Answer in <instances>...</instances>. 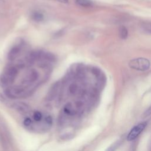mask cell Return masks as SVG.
Listing matches in <instances>:
<instances>
[{"label": "cell", "mask_w": 151, "mask_h": 151, "mask_svg": "<svg viewBox=\"0 0 151 151\" xmlns=\"http://www.w3.org/2000/svg\"><path fill=\"white\" fill-rule=\"evenodd\" d=\"M131 68L139 70L146 71L150 67V61L145 58H137L132 60L129 63Z\"/></svg>", "instance_id": "cell-1"}, {"label": "cell", "mask_w": 151, "mask_h": 151, "mask_svg": "<svg viewBox=\"0 0 151 151\" xmlns=\"http://www.w3.org/2000/svg\"><path fill=\"white\" fill-rule=\"evenodd\" d=\"M147 123L146 122H141L134 126L129 133L127 136V140L129 142L134 140L142 133L146 127Z\"/></svg>", "instance_id": "cell-2"}, {"label": "cell", "mask_w": 151, "mask_h": 151, "mask_svg": "<svg viewBox=\"0 0 151 151\" xmlns=\"http://www.w3.org/2000/svg\"><path fill=\"white\" fill-rule=\"evenodd\" d=\"M17 70L14 67L8 68L4 73L2 74L1 77V82L4 85L8 84L13 81L16 75Z\"/></svg>", "instance_id": "cell-3"}, {"label": "cell", "mask_w": 151, "mask_h": 151, "mask_svg": "<svg viewBox=\"0 0 151 151\" xmlns=\"http://www.w3.org/2000/svg\"><path fill=\"white\" fill-rule=\"evenodd\" d=\"M22 145L26 148V149L28 150H31L35 147H36L37 145V142L36 139H34L30 136H24V138L22 139L21 140Z\"/></svg>", "instance_id": "cell-4"}, {"label": "cell", "mask_w": 151, "mask_h": 151, "mask_svg": "<svg viewBox=\"0 0 151 151\" xmlns=\"http://www.w3.org/2000/svg\"><path fill=\"white\" fill-rule=\"evenodd\" d=\"M57 146L54 144H47L41 147L40 151H57Z\"/></svg>", "instance_id": "cell-5"}, {"label": "cell", "mask_w": 151, "mask_h": 151, "mask_svg": "<svg viewBox=\"0 0 151 151\" xmlns=\"http://www.w3.org/2000/svg\"><path fill=\"white\" fill-rule=\"evenodd\" d=\"M119 35L122 39L125 40L127 38L128 36V30L127 29L124 27L122 26L119 28Z\"/></svg>", "instance_id": "cell-6"}, {"label": "cell", "mask_w": 151, "mask_h": 151, "mask_svg": "<svg viewBox=\"0 0 151 151\" xmlns=\"http://www.w3.org/2000/svg\"><path fill=\"white\" fill-rule=\"evenodd\" d=\"M76 2L78 5L82 6H91L93 5V2L91 0H76Z\"/></svg>", "instance_id": "cell-7"}, {"label": "cell", "mask_w": 151, "mask_h": 151, "mask_svg": "<svg viewBox=\"0 0 151 151\" xmlns=\"http://www.w3.org/2000/svg\"><path fill=\"white\" fill-rule=\"evenodd\" d=\"M143 28L146 32L151 33V23H145L143 25Z\"/></svg>", "instance_id": "cell-8"}, {"label": "cell", "mask_w": 151, "mask_h": 151, "mask_svg": "<svg viewBox=\"0 0 151 151\" xmlns=\"http://www.w3.org/2000/svg\"><path fill=\"white\" fill-rule=\"evenodd\" d=\"M34 18L35 20H41L42 19V15L41 14H35V15H34Z\"/></svg>", "instance_id": "cell-9"}, {"label": "cell", "mask_w": 151, "mask_h": 151, "mask_svg": "<svg viewBox=\"0 0 151 151\" xmlns=\"http://www.w3.org/2000/svg\"><path fill=\"white\" fill-rule=\"evenodd\" d=\"M56 1H58L59 2H63V3H68V0H56Z\"/></svg>", "instance_id": "cell-10"}, {"label": "cell", "mask_w": 151, "mask_h": 151, "mask_svg": "<svg viewBox=\"0 0 151 151\" xmlns=\"http://www.w3.org/2000/svg\"><path fill=\"white\" fill-rule=\"evenodd\" d=\"M147 114H151V107H150V109H149V110L147 111V113H146Z\"/></svg>", "instance_id": "cell-11"}, {"label": "cell", "mask_w": 151, "mask_h": 151, "mask_svg": "<svg viewBox=\"0 0 151 151\" xmlns=\"http://www.w3.org/2000/svg\"><path fill=\"white\" fill-rule=\"evenodd\" d=\"M114 147H110L109 149H108V150H106V151H113L114 150Z\"/></svg>", "instance_id": "cell-12"}]
</instances>
